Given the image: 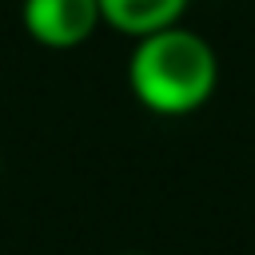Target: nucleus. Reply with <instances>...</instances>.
<instances>
[{"mask_svg": "<svg viewBox=\"0 0 255 255\" xmlns=\"http://www.w3.org/2000/svg\"><path fill=\"white\" fill-rule=\"evenodd\" d=\"M219 84L215 48L187 24H171L135 40L128 56V88L139 108L163 120L199 112Z\"/></svg>", "mask_w": 255, "mask_h": 255, "instance_id": "nucleus-1", "label": "nucleus"}, {"mask_svg": "<svg viewBox=\"0 0 255 255\" xmlns=\"http://www.w3.org/2000/svg\"><path fill=\"white\" fill-rule=\"evenodd\" d=\"M20 20L24 32L52 52L80 48L104 24L100 0H20Z\"/></svg>", "mask_w": 255, "mask_h": 255, "instance_id": "nucleus-2", "label": "nucleus"}, {"mask_svg": "<svg viewBox=\"0 0 255 255\" xmlns=\"http://www.w3.org/2000/svg\"><path fill=\"white\" fill-rule=\"evenodd\" d=\"M187 4H191V0H100V16H104L108 28L139 40V36H147V32L183 24Z\"/></svg>", "mask_w": 255, "mask_h": 255, "instance_id": "nucleus-3", "label": "nucleus"}, {"mask_svg": "<svg viewBox=\"0 0 255 255\" xmlns=\"http://www.w3.org/2000/svg\"><path fill=\"white\" fill-rule=\"evenodd\" d=\"M0 171H4V159H0Z\"/></svg>", "mask_w": 255, "mask_h": 255, "instance_id": "nucleus-5", "label": "nucleus"}, {"mask_svg": "<svg viewBox=\"0 0 255 255\" xmlns=\"http://www.w3.org/2000/svg\"><path fill=\"white\" fill-rule=\"evenodd\" d=\"M131 255H143V251H131Z\"/></svg>", "mask_w": 255, "mask_h": 255, "instance_id": "nucleus-4", "label": "nucleus"}]
</instances>
